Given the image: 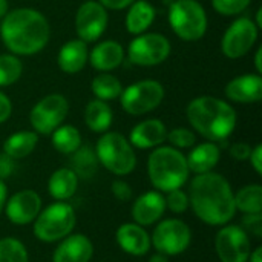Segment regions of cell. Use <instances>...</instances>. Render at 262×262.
<instances>
[{
  "label": "cell",
  "instance_id": "cell-39",
  "mask_svg": "<svg viewBox=\"0 0 262 262\" xmlns=\"http://www.w3.org/2000/svg\"><path fill=\"white\" fill-rule=\"evenodd\" d=\"M250 152H252V146L249 143H244V141H238V143H233L230 147H229V154L233 160L236 161H247L249 157H250Z\"/></svg>",
  "mask_w": 262,
  "mask_h": 262
},
{
  "label": "cell",
  "instance_id": "cell-12",
  "mask_svg": "<svg viewBox=\"0 0 262 262\" xmlns=\"http://www.w3.org/2000/svg\"><path fill=\"white\" fill-rule=\"evenodd\" d=\"M259 28L250 17L235 18L229 28L224 31L221 38V52L230 58L236 60L250 52L258 40Z\"/></svg>",
  "mask_w": 262,
  "mask_h": 262
},
{
  "label": "cell",
  "instance_id": "cell-34",
  "mask_svg": "<svg viewBox=\"0 0 262 262\" xmlns=\"http://www.w3.org/2000/svg\"><path fill=\"white\" fill-rule=\"evenodd\" d=\"M166 141H169L170 146L178 150L190 149L196 144V135L193 130H190L187 127H177V129H172L170 132H167Z\"/></svg>",
  "mask_w": 262,
  "mask_h": 262
},
{
  "label": "cell",
  "instance_id": "cell-38",
  "mask_svg": "<svg viewBox=\"0 0 262 262\" xmlns=\"http://www.w3.org/2000/svg\"><path fill=\"white\" fill-rule=\"evenodd\" d=\"M111 192L121 203L130 201V198H132V187L129 183H126L123 180H114L111 184Z\"/></svg>",
  "mask_w": 262,
  "mask_h": 262
},
{
  "label": "cell",
  "instance_id": "cell-26",
  "mask_svg": "<svg viewBox=\"0 0 262 262\" xmlns=\"http://www.w3.org/2000/svg\"><path fill=\"white\" fill-rule=\"evenodd\" d=\"M114 121V112L107 101L98 98L91 100L84 107V123L89 130L95 134H104L109 130Z\"/></svg>",
  "mask_w": 262,
  "mask_h": 262
},
{
  "label": "cell",
  "instance_id": "cell-7",
  "mask_svg": "<svg viewBox=\"0 0 262 262\" xmlns=\"http://www.w3.org/2000/svg\"><path fill=\"white\" fill-rule=\"evenodd\" d=\"M77 224L74 207L66 201H57L40 210L34 220V236L45 244H54L72 233Z\"/></svg>",
  "mask_w": 262,
  "mask_h": 262
},
{
  "label": "cell",
  "instance_id": "cell-16",
  "mask_svg": "<svg viewBox=\"0 0 262 262\" xmlns=\"http://www.w3.org/2000/svg\"><path fill=\"white\" fill-rule=\"evenodd\" d=\"M118 247L130 256H146L150 252L152 243L147 230L137 223H124L115 232Z\"/></svg>",
  "mask_w": 262,
  "mask_h": 262
},
{
  "label": "cell",
  "instance_id": "cell-48",
  "mask_svg": "<svg viewBox=\"0 0 262 262\" xmlns=\"http://www.w3.org/2000/svg\"><path fill=\"white\" fill-rule=\"evenodd\" d=\"M9 11V5L8 0H0V20L6 15V12Z\"/></svg>",
  "mask_w": 262,
  "mask_h": 262
},
{
  "label": "cell",
  "instance_id": "cell-43",
  "mask_svg": "<svg viewBox=\"0 0 262 262\" xmlns=\"http://www.w3.org/2000/svg\"><path fill=\"white\" fill-rule=\"evenodd\" d=\"M100 5H103L106 9H114V11H121L129 8L135 0H97Z\"/></svg>",
  "mask_w": 262,
  "mask_h": 262
},
{
  "label": "cell",
  "instance_id": "cell-30",
  "mask_svg": "<svg viewBox=\"0 0 262 262\" xmlns=\"http://www.w3.org/2000/svg\"><path fill=\"white\" fill-rule=\"evenodd\" d=\"M51 143L57 152L71 155L81 146V134L72 124H60L51 134Z\"/></svg>",
  "mask_w": 262,
  "mask_h": 262
},
{
  "label": "cell",
  "instance_id": "cell-32",
  "mask_svg": "<svg viewBox=\"0 0 262 262\" xmlns=\"http://www.w3.org/2000/svg\"><path fill=\"white\" fill-rule=\"evenodd\" d=\"M23 74V63L14 54H0V88L12 86Z\"/></svg>",
  "mask_w": 262,
  "mask_h": 262
},
{
  "label": "cell",
  "instance_id": "cell-19",
  "mask_svg": "<svg viewBox=\"0 0 262 262\" xmlns=\"http://www.w3.org/2000/svg\"><path fill=\"white\" fill-rule=\"evenodd\" d=\"M230 101L241 104L259 103L262 100V77L259 74H244L232 78L224 88Z\"/></svg>",
  "mask_w": 262,
  "mask_h": 262
},
{
  "label": "cell",
  "instance_id": "cell-18",
  "mask_svg": "<svg viewBox=\"0 0 262 262\" xmlns=\"http://www.w3.org/2000/svg\"><path fill=\"white\" fill-rule=\"evenodd\" d=\"M166 138H167L166 124L158 118H147L132 127L127 140L134 146V149L147 150L164 144Z\"/></svg>",
  "mask_w": 262,
  "mask_h": 262
},
{
  "label": "cell",
  "instance_id": "cell-24",
  "mask_svg": "<svg viewBox=\"0 0 262 262\" xmlns=\"http://www.w3.org/2000/svg\"><path fill=\"white\" fill-rule=\"evenodd\" d=\"M155 17H157V9L152 3H149L147 0H135L129 6L124 18L126 31L132 35L144 34L155 21Z\"/></svg>",
  "mask_w": 262,
  "mask_h": 262
},
{
  "label": "cell",
  "instance_id": "cell-23",
  "mask_svg": "<svg viewBox=\"0 0 262 262\" xmlns=\"http://www.w3.org/2000/svg\"><path fill=\"white\" fill-rule=\"evenodd\" d=\"M221 158V149L218 143L206 141L201 144H196L192 147L189 155H186V161L189 166V170L195 175L212 172Z\"/></svg>",
  "mask_w": 262,
  "mask_h": 262
},
{
  "label": "cell",
  "instance_id": "cell-29",
  "mask_svg": "<svg viewBox=\"0 0 262 262\" xmlns=\"http://www.w3.org/2000/svg\"><path fill=\"white\" fill-rule=\"evenodd\" d=\"M123 89L124 88L121 81L109 72H100L91 81L92 94L95 95V98L101 101H112V100L120 98Z\"/></svg>",
  "mask_w": 262,
  "mask_h": 262
},
{
  "label": "cell",
  "instance_id": "cell-27",
  "mask_svg": "<svg viewBox=\"0 0 262 262\" xmlns=\"http://www.w3.org/2000/svg\"><path fill=\"white\" fill-rule=\"evenodd\" d=\"M38 144V134L34 130H18L11 134L3 143V152L14 160L29 157Z\"/></svg>",
  "mask_w": 262,
  "mask_h": 262
},
{
  "label": "cell",
  "instance_id": "cell-31",
  "mask_svg": "<svg viewBox=\"0 0 262 262\" xmlns=\"http://www.w3.org/2000/svg\"><path fill=\"white\" fill-rule=\"evenodd\" d=\"M235 209L246 213H262V186L247 184L235 193Z\"/></svg>",
  "mask_w": 262,
  "mask_h": 262
},
{
  "label": "cell",
  "instance_id": "cell-36",
  "mask_svg": "<svg viewBox=\"0 0 262 262\" xmlns=\"http://www.w3.org/2000/svg\"><path fill=\"white\" fill-rule=\"evenodd\" d=\"M164 201H166V210H170L172 213H177V215L184 213L190 207L189 195L183 189H175V190L167 192L164 196Z\"/></svg>",
  "mask_w": 262,
  "mask_h": 262
},
{
  "label": "cell",
  "instance_id": "cell-11",
  "mask_svg": "<svg viewBox=\"0 0 262 262\" xmlns=\"http://www.w3.org/2000/svg\"><path fill=\"white\" fill-rule=\"evenodd\" d=\"M69 114V101L61 94H49L40 98L29 112V123L35 134L51 135L64 123Z\"/></svg>",
  "mask_w": 262,
  "mask_h": 262
},
{
  "label": "cell",
  "instance_id": "cell-5",
  "mask_svg": "<svg viewBox=\"0 0 262 262\" xmlns=\"http://www.w3.org/2000/svg\"><path fill=\"white\" fill-rule=\"evenodd\" d=\"M98 163L117 177H126L137 167V154L129 140L120 132H104L95 146Z\"/></svg>",
  "mask_w": 262,
  "mask_h": 262
},
{
  "label": "cell",
  "instance_id": "cell-28",
  "mask_svg": "<svg viewBox=\"0 0 262 262\" xmlns=\"http://www.w3.org/2000/svg\"><path fill=\"white\" fill-rule=\"evenodd\" d=\"M98 158L95 149L91 146H80L74 154H71V169L78 178H92L98 170Z\"/></svg>",
  "mask_w": 262,
  "mask_h": 262
},
{
  "label": "cell",
  "instance_id": "cell-44",
  "mask_svg": "<svg viewBox=\"0 0 262 262\" xmlns=\"http://www.w3.org/2000/svg\"><path fill=\"white\" fill-rule=\"evenodd\" d=\"M6 201H8V187H6L5 181L0 180V215H2L3 210H5Z\"/></svg>",
  "mask_w": 262,
  "mask_h": 262
},
{
  "label": "cell",
  "instance_id": "cell-4",
  "mask_svg": "<svg viewBox=\"0 0 262 262\" xmlns=\"http://www.w3.org/2000/svg\"><path fill=\"white\" fill-rule=\"evenodd\" d=\"M189 166L186 155L172 146H158L147 158V177L155 190L167 193L175 189H183L189 181Z\"/></svg>",
  "mask_w": 262,
  "mask_h": 262
},
{
  "label": "cell",
  "instance_id": "cell-2",
  "mask_svg": "<svg viewBox=\"0 0 262 262\" xmlns=\"http://www.w3.org/2000/svg\"><path fill=\"white\" fill-rule=\"evenodd\" d=\"M51 37V26L45 14L34 8L8 11L0 23V38L11 54L29 57L41 52Z\"/></svg>",
  "mask_w": 262,
  "mask_h": 262
},
{
  "label": "cell",
  "instance_id": "cell-41",
  "mask_svg": "<svg viewBox=\"0 0 262 262\" xmlns=\"http://www.w3.org/2000/svg\"><path fill=\"white\" fill-rule=\"evenodd\" d=\"M12 114V103L9 97L0 89V124L8 121Z\"/></svg>",
  "mask_w": 262,
  "mask_h": 262
},
{
  "label": "cell",
  "instance_id": "cell-35",
  "mask_svg": "<svg viewBox=\"0 0 262 262\" xmlns=\"http://www.w3.org/2000/svg\"><path fill=\"white\" fill-rule=\"evenodd\" d=\"M250 3L252 0H212L213 9L220 15H226V17L243 14L250 6Z\"/></svg>",
  "mask_w": 262,
  "mask_h": 262
},
{
  "label": "cell",
  "instance_id": "cell-46",
  "mask_svg": "<svg viewBox=\"0 0 262 262\" xmlns=\"http://www.w3.org/2000/svg\"><path fill=\"white\" fill-rule=\"evenodd\" d=\"M255 68H256V74H262V48L256 49V54H255Z\"/></svg>",
  "mask_w": 262,
  "mask_h": 262
},
{
  "label": "cell",
  "instance_id": "cell-1",
  "mask_svg": "<svg viewBox=\"0 0 262 262\" xmlns=\"http://www.w3.org/2000/svg\"><path fill=\"white\" fill-rule=\"evenodd\" d=\"M187 195L193 213L207 226L229 224L236 213L235 192L230 183L213 170L195 175Z\"/></svg>",
  "mask_w": 262,
  "mask_h": 262
},
{
  "label": "cell",
  "instance_id": "cell-33",
  "mask_svg": "<svg viewBox=\"0 0 262 262\" xmlns=\"http://www.w3.org/2000/svg\"><path fill=\"white\" fill-rule=\"evenodd\" d=\"M0 262H29L25 244L12 236L0 239Z\"/></svg>",
  "mask_w": 262,
  "mask_h": 262
},
{
  "label": "cell",
  "instance_id": "cell-47",
  "mask_svg": "<svg viewBox=\"0 0 262 262\" xmlns=\"http://www.w3.org/2000/svg\"><path fill=\"white\" fill-rule=\"evenodd\" d=\"M147 262H169V256L163 255V253H154L152 256H149V261Z\"/></svg>",
  "mask_w": 262,
  "mask_h": 262
},
{
  "label": "cell",
  "instance_id": "cell-37",
  "mask_svg": "<svg viewBox=\"0 0 262 262\" xmlns=\"http://www.w3.org/2000/svg\"><path fill=\"white\" fill-rule=\"evenodd\" d=\"M241 227L249 236L262 238V213H246L241 220Z\"/></svg>",
  "mask_w": 262,
  "mask_h": 262
},
{
  "label": "cell",
  "instance_id": "cell-40",
  "mask_svg": "<svg viewBox=\"0 0 262 262\" xmlns=\"http://www.w3.org/2000/svg\"><path fill=\"white\" fill-rule=\"evenodd\" d=\"M15 170V160L6 155L5 152L0 154V180H8Z\"/></svg>",
  "mask_w": 262,
  "mask_h": 262
},
{
  "label": "cell",
  "instance_id": "cell-3",
  "mask_svg": "<svg viewBox=\"0 0 262 262\" xmlns=\"http://www.w3.org/2000/svg\"><path fill=\"white\" fill-rule=\"evenodd\" d=\"M190 126L212 143H224L236 129L238 115L232 104L212 95L193 98L186 107Z\"/></svg>",
  "mask_w": 262,
  "mask_h": 262
},
{
  "label": "cell",
  "instance_id": "cell-14",
  "mask_svg": "<svg viewBox=\"0 0 262 262\" xmlns=\"http://www.w3.org/2000/svg\"><path fill=\"white\" fill-rule=\"evenodd\" d=\"M107 23V9L97 0L83 2L75 12V32L86 43L97 41L104 34Z\"/></svg>",
  "mask_w": 262,
  "mask_h": 262
},
{
  "label": "cell",
  "instance_id": "cell-9",
  "mask_svg": "<svg viewBox=\"0 0 262 262\" xmlns=\"http://www.w3.org/2000/svg\"><path fill=\"white\" fill-rule=\"evenodd\" d=\"M172 51L169 38L160 32H144L135 35L127 46V58L135 66L152 68L164 63Z\"/></svg>",
  "mask_w": 262,
  "mask_h": 262
},
{
  "label": "cell",
  "instance_id": "cell-13",
  "mask_svg": "<svg viewBox=\"0 0 262 262\" xmlns=\"http://www.w3.org/2000/svg\"><path fill=\"white\" fill-rule=\"evenodd\" d=\"M215 250L221 262H247L253 249L241 226L224 224L215 236Z\"/></svg>",
  "mask_w": 262,
  "mask_h": 262
},
{
  "label": "cell",
  "instance_id": "cell-42",
  "mask_svg": "<svg viewBox=\"0 0 262 262\" xmlns=\"http://www.w3.org/2000/svg\"><path fill=\"white\" fill-rule=\"evenodd\" d=\"M250 166L253 167V170L261 177L262 175V144H256L255 147H252L250 157H249Z\"/></svg>",
  "mask_w": 262,
  "mask_h": 262
},
{
  "label": "cell",
  "instance_id": "cell-22",
  "mask_svg": "<svg viewBox=\"0 0 262 262\" xmlns=\"http://www.w3.org/2000/svg\"><path fill=\"white\" fill-rule=\"evenodd\" d=\"M89 61V48L88 43L74 38L61 45L58 55H57V64L61 72L74 75L80 72Z\"/></svg>",
  "mask_w": 262,
  "mask_h": 262
},
{
  "label": "cell",
  "instance_id": "cell-17",
  "mask_svg": "<svg viewBox=\"0 0 262 262\" xmlns=\"http://www.w3.org/2000/svg\"><path fill=\"white\" fill-rule=\"evenodd\" d=\"M166 213L164 195L158 190H149L140 195L132 206V220L134 223L149 227L158 223Z\"/></svg>",
  "mask_w": 262,
  "mask_h": 262
},
{
  "label": "cell",
  "instance_id": "cell-6",
  "mask_svg": "<svg viewBox=\"0 0 262 262\" xmlns=\"http://www.w3.org/2000/svg\"><path fill=\"white\" fill-rule=\"evenodd\" d=\"M167 18L173 34L183 41H198L207 32V12L198 0H172Z\"/></svg>",
  "mask_w": 262,
  "mask_h": 262
},
{
  "label": "cell",
  "instance_id": "cell-45",
  "mask_svg": "<svg viewBox=\"0 0 262 262\" xmlns=\"http://www.w3.org/2000/svg\"><path fill=\"white\" fill-rule=\"evenodd\" d=\"M247 262H262V247L258 246L255 250H252L250 256H249V261Z\"/></svg>",
  "mask_w": 262,
  "mask_h": 262
},
{
  "label": "cell",
  "instance_id": "cell-10",
  "mask_svg": "<svg viewBox=\"0 0 262 262\" xmlns=\"http://www.w3.org/2000/svg\"><path fill=\"white\" fill-rule=\"evenodd\" d=\"M150 243L158 253L166 256L183 255L192 244L190 227L178 218H167L157 224Z\"/></svg>",
  "mask_w": 262,
  "mask_h": 262
},
{
  "label": "cell",
  "instance_id": "cell-8",
  "mask_svg": "<svg viewBox=\"0 0 262 262\" xmlns=\"http://www.w3.org/2000/svg\"><path fill=\"white\" fill-rule=\"evenodd\" d=\"M166 91L158 80L146 78L129 84L120 95L123 111L132 117L146 115L155 111L164 100Z\"/></svg>",
  "mask_w": 262,
  "mask_h": 262
},
{
  "label": "cell",
  "instance_id": "cell-20",
  "mask_svg": "<svg viewBox=\"0 0 262 262\" xmlns=\"http://www.w3.org/2000/svg\"><path fill=\"white\" fill-rule=\"evenodd\" d=\"M58 243L52 262H91L94 256V244L83 233H71Z\"/></svg>",
  "mask_w": 262,
  "mask_h": 262
},
{
  "label": "cell",
  "instance_id": "cell-15",
  "mask_svg": "<svg viewBox=\"0 0 262 262\" xmlns=\"http://www.w3.org/2000/svg\"><path fill=\"white\" fill-rule=\"evenodd\" d=\"M41 210V198L32 189H23L8 198L5 206L6 218L15 226H28L34 223Z\"/></svg>",
  "mask_w": 262,
  "mask_h": 262
},
{
  "label": "cell",
  "instance_id": "cell-21",
  "mask_svg": "<svg viewBox=\"0 0 262 262\" xmlns=\"http://www.w3.org/2000/svg\"><path fill=\"white\" fill-rule=\"evenodd\" d=\"M126 51L124 48L115 40H103L97 43L92 51H89V61L91 66L98 72H111L121 66L124 61Z\"/></svg>",
  "mask_w": 262,
  "mask_h": 262
},
{
  "label": "cell",
  "instance_id": "cell-25",
  "mask_svg": "<svg viewBox=\"0 0 262 262\" xmlns=\"http://www.w3.org/2000/svg\"><path fill=\"white\" fill-rule=\"evenodd\" d=\"M78 189V177L71 167H60L49 177L48 192L55 201L71 200Z\"/></svg>",
  "mask_w": 262,
  "mask_h": 262
}]
</instances>
